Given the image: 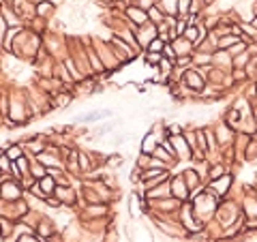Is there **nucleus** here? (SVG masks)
Masks as SVG:
<instances>
[{
	"label": "nucleus",
	"instance_id": "nucleus-1",
	"mask_svg": "<svg viewBox=\"0 0 257 242\" xmlns=\"http://www.w3.org/2000/svg\"><path fill=\"white\" fill-rule=\"evenodd\" d=\"M17 156H19V150L13 148V150H11V159H17Z\"/></svg>",
	"mask_w": 257,
	"mask_h": 242
}]
</instances>
